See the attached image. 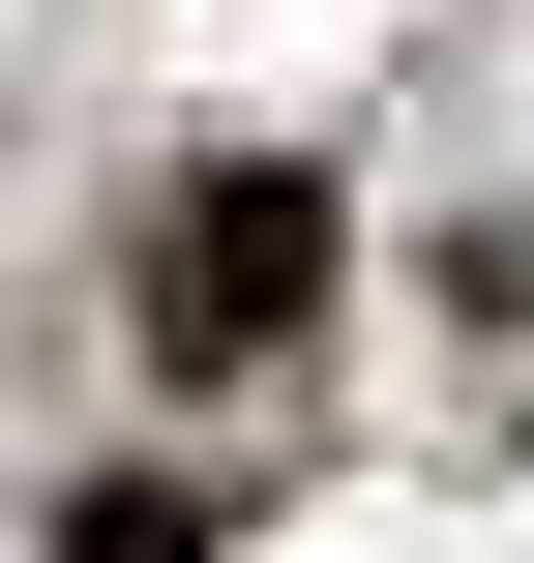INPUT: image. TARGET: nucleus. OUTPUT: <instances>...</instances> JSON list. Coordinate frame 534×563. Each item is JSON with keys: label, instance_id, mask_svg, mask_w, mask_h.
<instances>
[{"label": "nucleus", "instance_id": "f257e3e1", "mask_svg": "<svg viewBox=\"0 0 534 563\" xmlns=\"http://www.w3.org/2000/svg\"><path fill=\"white\" fill-rule=\"evenodd\" d=\"M119 297H149V356H178V386L297 356V327H327V178H297V148H208V178H149V267H119Z\"/></svg>", "mask_w": 534, "mask_h": 563}, {"label": "nucleus", "instance_id": "f03ea898", "mask_svg": "<svg viewBox=\"0 0 534 563\" xmlns=\"http://www.w3.org/2000/svg\"><path fill=\"white\" fill-rule=\"evenodd\" d=\"M59 563H208V475H119V505H59Z\"/></svg>", "mask_w": 534, "mask_h": 563}]
</instances>
